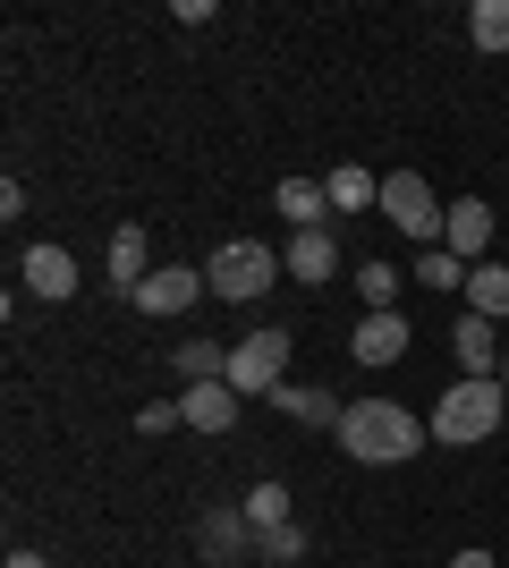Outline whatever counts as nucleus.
Wrapping results in <instances>:
<instances>
[{
    "label": "nucleus",
    "instance_id": "obj_1",
    "mask_svg": "<svg viewBox=\"0 0 509 568\" xmlns=\"http://www.w3.org/2000/svg\"><path fill=\"white\" fill-rule=\"evenodd\" d=\"M339 450L357 458V467H408L416 450H425V425H416L399 399H357V407H339Z\"/></svg>",
    "mask_w": 509,
    "mask_h": 568
},
{
    "label": "nucleus",
    "instance_id": "obj_2",
    "mask_svg": "<svg viewBox=\"0 0 509 568\" xmlns=\"http://www.w3.org/2000/svg\"><path fill=\"white\" fill-rule=\"evenodd\" d=\"M501 407H509L501 374H467V382H450V390H441V407H434V442H450V450H476V442H492V433H501Z\"/></svg>",
    "mask_w": 509,
    "mask_h": 568
},
{
    "label": "nucleus",
    "instance_id": "obj_3",
    "mask_svg": "<svg viewBox=\"0 0 509 568\" xmlns=\"http://www.w3.org/2000/svg\"><path fill=\"white\" fill-rule=\"evenodd\" d=\"M272 281H281V255H272L264 237H230V246L204 263V288H213L221 306H255Z\"/></svg>",
    "mask_w": 509,
    "mask_h": 568
},
{
    "label": "nucleus",
    "instance_id": "obj_4",
    "mask_svg": "<svg viewBox=\"0 0 509 568\" xmlns=\"http://www.w3.org/2000/svg\"><path fill=\"white\" fill-rule=\"evenodd\" d=\"M383 213L399 221V230L416 237V255H425V246H441V221H450V204L425 187V170H390V179H383Z\"/></svg>",
    "mask_w": 509,
    "mask_h": 568
},
{
    "label": "nucleus",
    "instance_id": "obj_5",
    "mask_svg": "<svg viewBox=\"0 0 509 568\" xmlns=\"http://www.w3.org/2000/svg\"><path fill=\"white\" fill-rule=\"evenodd\" d=\"M281 365H289V332H246L230 348V390L238 399H272L281 390Z\"/></svg>",
    "mask_w": 509,
    "mask_h": 568
},
{
    "label": "nucleus",
    "instance_id": "obj_6",
    "mask_svg": "<svg viewBox=\"0 0 509 568\" xmlns=\"http://www.w3.org/2000/svg\"><path fill=\"white\" fill-rule=\"evenodd\" d=\"M195 297H204V272L195 263H162V272H145V288L128 297L136 314H187Z\"/></svg>",
    "mask_w": 509,
    "mask_h": 568
},
{
    "label": "nucleus",
    "instance_id": "obj_7",
    "mask_svg": "<svg viewBox=\"0 0 509 568\" xmlns=\"http://www.w3.org/2000/svg\"><path fill=\"white\" fill-rule=\"evenodd\" d=\"M195 551L213 568H238V560H255V518L246 509H213V518L195 526Z\"/></svg>",
    "mask_w": 509,
    "mask_h": 568
},
{
    "label": "nucleus",
    "instance_id": "obj_8",
    "mask_svg": "<svg viewBox=\"0 0 509 568\" xmlns=\"http://www.w3.org/2000/svg\"><path fill=\"white\" fill-rule=\"evenodd\" d=\"M441 246H450V255L476 272V263H485V246H492V204L459 195V204H450V221H441Z\"/></svg>",
    "mask_w": 509,
    "mask_h": 568
},
{
    "label": "nucleus",
    "instance_id": "obj_9",
    "mask_svg": "<svg viewBox=\"0 0 509 568\" xmlns=\"http://www.w3.org/2000/svg\"><path fill=\"white\" fill-rule=\"evenodd\" d=\"M348 348H357V365H399V356H408V323H399V306H374Z\"/></svg>",
    "mask_w": 509,
    "mask_h": 568
},
{
    "label": "nucleus",
    "instance_id": "obj_10",
    "mask_svg": "<svg viewBox=\"0 0 509 568\" xmlns=\"http://www.w3.org/2000/svg\"><path fill=\"white\" fill-rule=\"evenodd\" d=\"M179 416H187L195 433H230V425H238V390H230V382H187Z\"/></svg>",
    "mask_w": 509,
    "mask_h": 568
},
{
    "label": "nucleus",
    "instance_id": "obj_11",
    "mask_svg": "<svg viewBox=\"0 0 509 568\" xmlns=\"http://www.w3.org/2000/svg\"><path fill=\"white\" fill-rule=\"evenodd\" d=\"M26 297H51V306L77 297V255L69 246H34V255H26Z\"/></svg>",
    "mask_w": 509,
    "mask_h": 568
},
{
    "label": "nucleus",
    "instance_id": "obj_12",
    "mask_svg": "<svg viewBox=\"0 0 509 568\" xmlns=\"http://www.w3.org/2000/svg\"><path fill=\"white\" fill-rule=\"evenodd\" d=\"M289 272L297 281H332L339 272V237L332 230H289Z\"/></svg>",
    "mask_w": 509,
    "mask_h": 568
},
{
    "label": "nucleus",
    "instance_id": "obj_13",
    "mask_svg": "<svg viewBox=\"0 0 509 568\" xmlns=\"http://www.w3.org/2000/svg\"><path fill=\"white\" fill-rule=\"evenodd\" d=\"M467 314H485V323H509V263H476L467 272Z\"/></svg>",
    "mask_w": 509,
    "mask_h": 568
},
{
    "label": "nucleus",
    "instance_id": "obj_14",
    "mask_svg": "<svg viewBox=\"0 0 509 568\" xmlns=\"http://www.w3.org/2000/svg\"><path fill=\"white\" fill-rule=\"evenodd\" d=\"M272 204H281V221H289V230H323V213H332L323 179H281V195H272Z\"/></svg>",
    "mask_w": 509,
    "mask_h": 568
},
{
    "label": "nucleus",
    "instance_id": "obj_15",
    "mask_svg": "<svg viewBox=\"0 0 509 568\" xmlns=\"http://www.w3.org/2000/svg\"><path fill=\"white\" fill-rule=\"evenodd\" d=\"M323 195H332V213H365V204H383V179L357 162H339L332 179H323Z\"/></svg>",
    "mask_w": 509,
    "mask_h": 568
},
{
    "label": "nucleus",
    "instance_id": "obj_16",
    "mask_svg": "<svg viewBox=\"0 0 509 568\" xmlns=\"http://www.w3.org/2000/svg\"><path fill=\"white\" fill-rule=\"evenodd\" d=\"M111 281L136 297L145 288V230H111Z\"/></svg>",
    "mask_w": 509,
    "mask_h": 568
},
{
    "label": "nucleus",
    "instance_id": "obj_17",
    "mask_svg": "<svg viewBox=\"0 0 509 568\" xmlns=\"http://www.w3.org/2000/svg\"><path fill=\"white\" fill-rule=\"evenodd\" d=\"M467 43L476 51H509V0H476V9H467Z\"/></svg>",
    "mask_w": 509,
    "mask_h": 568
},
{
    "label": "nucleus",
    "instance_id": "obj_18",
    "mask_svg": "<svg viewBox=\"0 0 509 568\" xmlns=\"http://www.w3.org/2000/svg\"><path fill=\"white\" fill-rule=\"evenodd\" d=\"M272 399L289 407L297 425H339V399H332V390H289V382H281V390H272Z\"/></svg>",
    "mask_w": 509,
    "mask_h": 568
},
{
    "label": "nucleus",
    "instance_id": "obj_19",
    "mask_svg": "<svg viewBox=\"0 0 509 568\" xmlns=\"http://www.w3.org/2000/svg\"><path fill=\"white\" fill-rule=\"evenodd\" d=\"M170 365H179V374H187V382H230V356H221L213 339H187V348L170 356Z\"/></svg>",
    "mask_w": 509,
    "mask_h": 568
},
{
    "label": "nucleus",
    "instance_id": "obj_20",
    "mask_svg": "<svg viewBox=\"0 0 509 568\" xmlns=\"http://www.w3.org/2000/svg\"><path fill=\"white\" fill-rule=\"evenodd\" d=\"M459 365H467V374H492V323H485V314H467V323H459Z\"/></svg>",
    "mask_w": 509,
    "mask_h": 568
},
{
    "label": "nucleus",
    "instance_id": "obj_21",
    "mask_svg": "<svg viewBox=\"0 0 509 568\" xmlns=\"http://www.w3.org/2000/svg\"><path fill=\"white\" fill-rule=\"evenodd\" d=\"M416 272H425V288H467V263L450 255V246H425V255H416Z\"/></svg>",
    "mask_w": 509,
    "mask_h": 568
},
{
    "label": "nucleus",
    "instance_id": "obj_22",
    "mask_svg": "<svg viewBox=\"0 0 509 568\" xmlns=\"http://www.w3.org/2000/svg\"><path fill=\"white\" fill-rule=\"evenodd\" d=\"M246 518H255V535H264V526H289V493H281V484H255V493H246Z\"/></svg>",
    "mask_w": 509,
    "mask_h": 568
},
{
    "label": "nucleus",
    "instance_id": "obj_23",
    "mask_svg": "<svg viewBox=\"0 0 509 568\" xmlns=\"http://www.w3.org/2000/svg\"><path fill=\"white\" fill-rule=\"evenodd\" d=\"M297 551H306L297 526H264V535H255V560H297Z\"/></svg>",
    "mask_w": 509,
    "mask_h": 568
},
{
    "label": "nucleus",
    "instance_id": "obj_24",
    "mask_svg": "<svg viewBox=\"0 0 509 568\" xmlns=\"http://www.w3.org/2000/svg\"><path fill=\"white\" fill-rule=\"evenodd\" d=\"M357 288L374 297V306H390V297H399V272H390V263H365V272H357Z\"/></svg>",
    "mask_w": 509,
    "mask_h": 568
},
{
    "label": "nucleus",
    "instance_id": "obj_25",
    "mask_svg": "<svg viewBox=\"0 0 509 568\" xmlns=\"http://www.w3.org/2000/svg\"><path fill=\"white\" fill-rule=\"evenodd\" d=\"M170 425H187V416H179V407H162V399H153L145 416H136V433H170Z\"/></svg>",
    "mask_w": 509,
    "mask_h": 568
},
{
    "label": "nucleus",
    "instance_id": "obj_26",
    "mask_svg": "<svg viewBox=\"0 0 509 568\" xmlns=\"http://www.w3.org/2000/svg\"><path fill=\"white\" fill-rule=\"evenodd\" d=\"M0 568H51V560H43V551H9Z\"/></svg>",
    "mask_w": 509,
    "mask_h": 568
},
{
    "label": "nucleus",
    "instance_id": "obj_27",
    "mask_svg": "<svg viewBox=\"0 0 509 568\" xmlns=\"http://www.w3.org/2000/svg\"><path fill=\"white\" fill-rule=\"evenodd\" d=\"M450 568H492V551H459V560H450Z\"/></svg>",
    "mask_w": 509,
    "mask_h": 568
},
{
    "label": "nucleus",
    "instance_id": "obj_28",
    "mask_svg": "<svg viewBox=\"0 0 509 568\" xmlns=\"http://www.w3.org/2000/svg\"><path fill=\"white\" fill-rule=\"evenodd\" d=\"M501 390H509V356H501Z\"/></svg>",
    "mask_w": 509,
    "mask_h": 568
}]
</instances>
